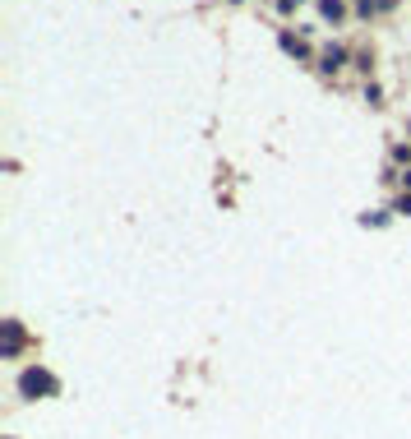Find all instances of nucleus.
<instances>
[{"instance_id": "f257e3e1", "label": "nucleus", "mask_w": 411, "mask_h": 439, "mask_svg": "<svg viewBox=\"0 0 411 439\" xmlns=\"http://www.w3.org/2000/svg\"><path fill=\"white\" fill-rule=\"evenodd\" d=\"M19 384H24V393H37V388H56V384H51V379H46V375H42V370H28V375H24V379H19Z\"/></svg>"}, {"instance_id": "f03ea898", "label": "nucleus", "mask_w": 411, "mask_h": 439, "mask_svg": "<svg viewBox=\"0 0 411 439\" xmlns=\"http://www.w3.org/2000/svg\"><path fill=\"white\" fill-rule=\"evenodd\" d=\"M19 351V324H5V356Z\"/></svg>"}, {"instance_id": "7ed1b4c3", "label": "nucleus", "mask_w": 411, "mask_h": 439, "mask_svg": "<svg viewBox=\"0 0 411 439\" xmlns=\"http://www.w3.org/2000/svg\"><path fill=\"white\" fill-rule=\"evenodd\" d=\"M342 61H347V51H338V46H333V51L324 56V70H338V65H342Z\"/></svg>"}]
</instances>
